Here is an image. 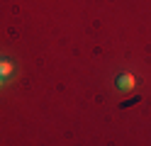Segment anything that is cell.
<instances>
[{
	"mask_svg": "<svg viewBox=\"0 0 151 146\" xmlns=\"http://www.w3.org/2000/svg\"><path fill=\"white\" fill-rule=\"evenodd\" d=\"M134 85H137V81H134V76H132V73H119V76L115 78V88L122 90V93L134 90Z\"/></svg>",
	"mask_w": 151,
	"mask_h": 146,
	"instance_id": "1",
	"label": "cell"
},
{
	"mask_svg": "<svg viewBox=\"0 0 151 146\" xmlns=\"http://www.w3.org/2000/svg\"><path fill=\"white\" fill-rule=\"evenodd\" d=\"M12 61H7V58H0V78H7V76H12Z\"/></svg>",
	"mask_w": 151,
	"mask_h": 146,
	"instance_id": "2",
	"label": "cell"
},
{
	"mask_svg": "<svg viewBox=\"0 0 151 146\" xmlns=\"http://www.w3.org/2000/svg\"><path fill=\"white\" fill-rule=\"evenodd\" d=\"M0 85H3V78H0Z\"/></svg>",
	"mask_w": 151,
	"mask_h": 146,
	"instance_id": "3",
	"label": "cell"
}]
</instances>
